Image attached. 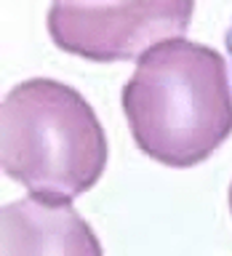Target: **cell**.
<instances>
[{
	"label": "cell",
	"mask_w": 232,
	"mask_h": 256,
	"mask_svg": "<svg viewBox=\"0 0 232 256\" xmlns=\"http://www.w3.org/2000/svg\"><path fill=\"white\" fill-rule=\"evenodd\" d=\"M0 166L8 179L48 203H72L102 179L107 136L72 86L32 78L14 86L0 115Z\"/></svg>",
	"instance_id": "2"
},
{
	"label": "cell",
	"mask_w": 232,
	"mask_h": 256,
	"mask_svg": "<svg viewBox=\"0 0 232 256\" xmlns=\"http://www.w3.org/2000/svg\"><path fill=\"white\" fill-rule=\"evenodd\" d=\"M3 254H102V246L70 203L30 195L3 208Z\"/></svg>",
	"instance_id": "4"
},
{
	"label": "cell",
	"mask_w": 232,
	"mask_h": 256,
	"mask_svg": "<svg viewBox=\"0 0 232 256\" xmlns=\"http://www.w3.org/2000/svg\"><path fill=\"white\" fill-rule=\"evenodd\" d=\"M230 211H232V184H230Z\"/></svg>",
	"instance_id": "6"
},
{
	"label": "cell",
	"mask_w": 232,
	"mask_h": 256,
	"mask_svg": "<svg viewBox=\"0 0 232 256\" xmlns=\"http://www.w3.org/2000/svg\"><path fill=\"white\" fill-rule=\"evenodd\" d=\"M123 112L147 158L168 168L200 166L232 134L227 62L195 40H163L136 59Z\"/></svg>",
	"instance_id": "1"
},
{
	"label": "cell",
	"mask_w": 232,
	"mask_h": 256,
	"mask_svg": "<svg viewBox=\"0 0 232 256\" xmlns=\"http://www.w3.org/2000/svg\"><path fill=\"white\" fill-rule=\"evenodd\" d=\"M224 46H227V59H230V70H232V22H230L227 32H224Z\"/></svg>",
	"instance_id": "5"
},
{
	"label": "cell",
	"mask_w": 232,
	"mask_h": 256,
	"mask_svg": "<svg viewBox=\"0 0 232 256\" xmlns=\"http://www.w3.org/2000/svg\"><path fill=\"white\" fill-rule=\"evenodd\" d=\"M192 14L195 0H56L46 24L59 51L110 64L184 38Z\"/></svg>",
	"instance_id": "3"
}]
</instances>
